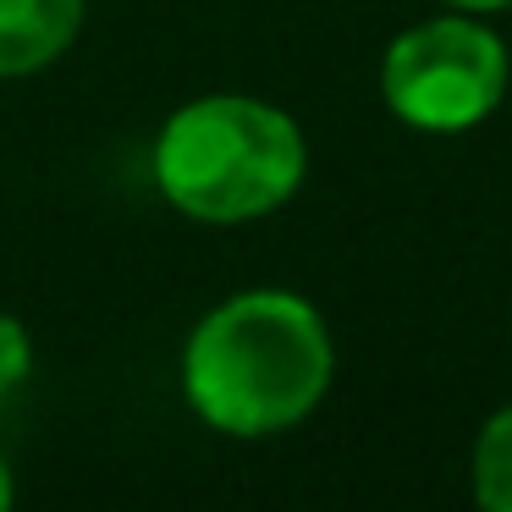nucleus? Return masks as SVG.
<instances>
[{"mask_svg": "<svg viewBox=\"0 0 512 512\" xmlns=\"http://www.w3.org/2000/svg\"><path fill=\"white\" fill-rule=\"evenodd\" d=\"M474 496L490 512H512V408H501L496 419L479 430L474 446Z\"/></svg>", "mask_w": 512, "mask_h": 512, "instance_id": "5", "label": "nucleus"}, {"mask_svg": "<svg viewBox=\"0 0 512 512\" xmlns=\"http://www.w3.org/2000/svg\"><path fill=\"white\" fill-rule=\"evenodd\" d=\"M0 507H12V474H6V457H0Z\"/></svg>", "mask_w": 512, "mask_h": 512, "instance_id": "8", "label": "nucleus"}, {"mask_svg": "<svg viewBox=\"0 0 512 512\" xmlns=\"http://www.w3.org/2000/svg\"><path fill=\"white\" fill-rule=\"evenodd\" d=\"M309 149L287 111L243 94L193 100L160 127L155 182L193 221H254L287 204L303 182Z\"/></svg>", "mask_w": 512, "mask_h": 512, "instance_id": "2", "label": "nucleus"}, {"mask_svg": "<svg viewBox=\"0 0 512 512\" xmlns=\"http://www.w3.org/2000/svg\"><path fill=\"white\" fill-rule=\"evenodd\" d=\"M507 89V45L463 17L419 23L386 50L380 94L419 133H463L485 122Z\"/></svg>", "mask_w": 512, "mask_h": 512, "instance_id": "3", "label": "nucleus"}, {"mask_svg": "<svg viewBox=\"0 0 512 512\" xmlns=\"http://www.w3.org/2000/svg\"><path fill=\"white\" fill-rule=\"evenodd\" d=\"M34 364V347H28V331L12 320V314H0V391H12L17 380L28 375Z\"/></svg>", "mask_w": 512, "mask_h": 512, "instance_id": "6", "label": "nucleus"}, {"mask_svg": "<svg viewBox=\"0 0 512 512\" xmlns=\"http://www.w3.org/2000/svg\"><path fill=\"white\" fill-rule=\"evenodd\" d=\"M331 386L325 320L292 292H243L199 320L182 353L193 413L226 435H276Z\"/></svg>", "mask_w": 512, "mask_h": 512, "instance_id": "1", "label": "nucleus"}, {"mask_svg": "<svg viewBox=\"0 0 512 512\" xmlns=\"http://www.w3.org/2000/svg\"><path fill=\"white\" fill-rule=\"evenodd\" d=\"M83 0H0V78H28L78 39Z\"/></svg>", "mask_w": 512, "mask_h": 512, "instance_id": "4", "label": "nucleus"}, {"mask_svg": "<svg viewBox=\"0 0 512 512\" xmlns=\"http://www.w3.org/2000/svg\"><path fill=\"white\" fill-rule=\"evenodd\" d=\"M452 6H463V12H501L512 0H452Z\"/></svg>", "mask_w": 512, "mask_h": 512, "instance_id": "7", "label": "nucleus"}]
</instances>
